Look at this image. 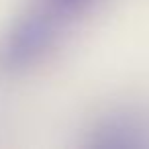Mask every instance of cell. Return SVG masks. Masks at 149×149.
I'll use <instances>...</instances> for the list:
<instances>
[]
</instances>
